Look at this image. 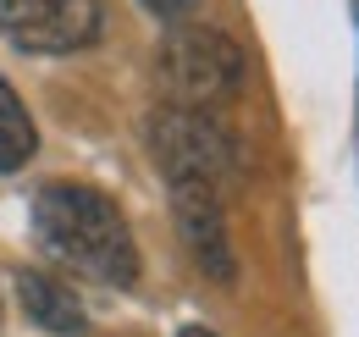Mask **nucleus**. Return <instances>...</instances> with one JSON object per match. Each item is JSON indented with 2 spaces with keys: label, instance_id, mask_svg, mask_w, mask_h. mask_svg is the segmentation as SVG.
I'll use <instances>...</instances> for the list:
<instances>
[{
  "label": "nucleus",
  "instance_id": "2",
  "mask_svg": "<svg viewBox=\"0 0 359 337\" xmlns=\"http://www.w3.org/2000/svg\"><path fill=\"white\" fill-rule=\"evenodd\" d=\"M149 155L166 177V188H210V194H226L238 183V144L216 111L205 105H177L166 100L155 117H149Z\"/></svg>",
  "mask_w": 359,
  "mask_h": 337
},
{
  "label": "nucleus",
  "instance_id": "8",
  "mask_svg": "<svg viewBox=\"0 0 359 337\" xmlns=\"http://www.w3.org/2000/svg\"><path fill=\"white\" fill-rule=\"evenodd\" d=\"M194 6H199V0H144V11H149V17H161V22H182Z\"/></svg>",
  "mask_w": 359,
  "mask_h": 337
},
{
  "label": "nucleus",
  "instance_id": "9",
  "mask_svg": "<svg viewBox=\"0 0 359 337\" xmlns=\"http://www.w3.org/2000/svg\"><path fill=\"white\" fill-rule=\"evenodd\" d=\"M177 337H216V332H210V326H182Z\"/></svg>",
  "mask_w": 359,
  "mask_h": 337
},
{
  "label": "nucleus",
  "instance_id": "5",
  "mask_svg": "<svg viewBox=\"0 0 359 337\" xmlns=\"http://www.w3.org/2000/svg\"><path fill=\"white\" fill-rule=\"evenodd\" d=\"M172 211H177L182 249L194 254V265L216 282H232L238 260H232V238H226V221H222V194L182 183V188H172Z\"/></svg>",
  "mask_w": 359,
  "mask_h": 337
},
{
  "label": "nucleus",
  "instance_id": "3",
  "mask_svg": "<svg viewBox=\"0 0 359 337\" xmlns=\"http://www.w3.org/2000/svg\"><path fill=\"white\" fill-rule=\"evenodd\" d=\"M161 78H166L177 105L216 111V105H226L243 88L249 61L232 44V34H222V28H177L161 44Z\"/></svg>",
  "mask_w": 359,
  "mask_h": 337
},
{
  "label": "nucleus",
  "instance_id": "1",
  "mask_svg": "<svg viewBox=\"0 0 359 337\" xmlns=\"http://www.w3.org/2000/svg\"><path fill=\"white\" fill-rule=\"evenodd\" d=\"M34 232L61 265L83 271L105 288H133L138 282V244L116 199L83 183H50L34 199Z\"/></svg>",
  "mask_w": 359,
  "mask_h": 337
},
{
  "label": "nucleus",
  "instance_id": "4",
  "mask_svg": "<svg viewBox=\"0 0 359 337\" xmlns=\"http://www.w3.org/2000/svg\"><path fill=\"white\" fill-rule=\"evenodd\" d=\"M0 34L28 55H72L100 34V0H0Z\"/></svg>",
  "mask_w": 359,
  "mask_h": 337
},
{
  "label": "nucleus",
  "instance_id": "6",
  "mask_svg": "<svg viewBox=\"0 0 359 337\" xmlns=\"http://www.w3.org/2000/svg\"><path fill=\"white\" fill-rule=\"evenodd\" d=\"M17 293H22L28 321H39L45 332H55V337H83L89 332V315H83L78 293L67 282H55L50 271H22L17 277Z\"/></svg>",
  "mask_w": 359,
  "mask_h": 337
},
{
  "label": "nucleus",
  "instance_id": "7",
  "mask_svg": "<svg viewBox=\"0 0 359 337\" xmlns=\"http://www.w3.org/2000/svg\"><path fill=\"white\" fill-rule=\"evenodd\" d=\"M34 150H39L34 117H28V105L17 100V88L0 78V171L28 166V161H34Z\"/></svg>",
  "mask_w": 359,
  "mask_h": 337
}]
</instances>
